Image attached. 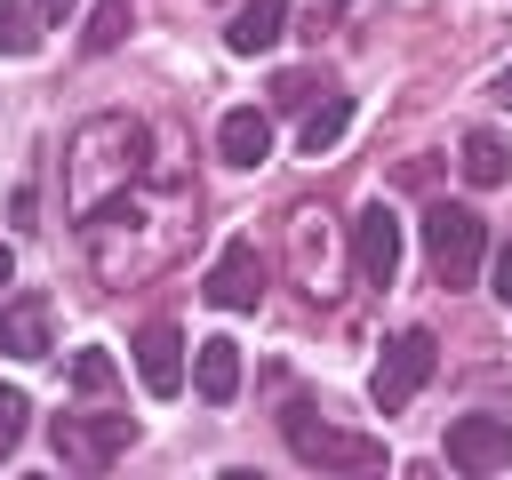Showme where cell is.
I'll return each instance as SVG.
<instances>
[{
    "mask_svg": "<svg viewBox=\"0 0 512 480\" xmlns=\"http://www.w3.org/2000/svg\"><path fill=\"white\" fill-rule=\"evenodd\" d=\"M192 384H200L208 408H224V400L240 392V344H232V336H208V344L192 352Z\"/></svg>",
    "mask_w": 512,
    "mask_h": 480,
    "instance_id": "8fae6325",
    "label": "cell"
},
{
    "mask_svg": "<svg viewBox=\"0 0 512 480\" xmlns=\"http://www.w3.org/2000/svg\"><path fill=\"white\" fill-rule=\"evenodd\" d=\"M0 352L8 360H48V296L24 288L16 304H0Z\"/></svg>",
    "mask_w": 512,
    "mask_h": 480,
    "instance_id": "9c48e42d",
    "label": "cell"
},
{
    "mask_svg": "<svg viewBox=\"0 0 512 480\" xmlns=\"http://www.w3.org/2000/svg\"><path fill=\"white\" fill-rule=\"evenodd\" d=\"M176 352H184V344H176L168 320H152V328L136 336V376H144V392H160V400L184 392V360H176Z\"/></svg>",
    "mask_w": 512,
    "mask_h": 480,
    "instance_id": "30bf717a",
    "label": "cell"
},
{
    "mask_svg": "<svg viewBox=\"0 0 512 480\" xmlns=\"http://www.w3.org/2000/svg\"><path fill=\"white\" fill-rule=\"evenodd\" d=\"M32 8H40V16H72V0H32Z\"/></svg>",
    "mask_w": 512,
    "mask_h": 480,
    "instance_id": "44dd1931",
    "label": "cell"
},
{
    "mask_svg": "<svg viewBox=\"0 0 512 480\" xmlns=\"http://www.w3.org/2000/svg\"><path fill=\"white\" fill-rule=\"evenodd\" d=\"M344 128H352V96H328L320 112H304V152L320 160V152H328V144H336Z\"/></svg>",
    "mask_w": 512,
    "mask_h": 480,
    "instance_id": "5bb4252c",
    "label": "cell"
},
{
    "mask_svg": "<svg viewBox=\"0 0 512 480\" xmlns=\"http://www.w3.org/2000/svg\"><path fill=\"white\" fill-rule=\"evenodd\" d=\"M24 416H32V400H24L16 384H0V464L16 456V440H24Z\"/></svg>",
    "mask_w": 512,
    "mask_h": 480,
    "instance_id": "ac0fdd59",
    "label": "cell"
},
{
    "mask_svg": "<svg viewBox=\"0 0 512 480\" xmlns=\"http://www.w3.org/2000/svg\"><path fill=\"white\" fill-rule=\"evenodd\" d=\"M128 16H136V0H96V16H88V56H104V48H120V32H128Z\"/></svg>",
    "mask_w": 512,
    "mask_h": 480,
    "instance_id": "e0dca14e",
    "label": "cell"
},
{
    "mask_svg": "<svg viewBox=\"0 0 512 480\" xmlns=\"http://www.w3.org/2000/svg\"><path fill=\"white\" fill-rule=\"evenodd\" d=\"M128 440H136L128 416H56V456H64L72 472H104Z\"/></svg>",
    "mask_w": 512,
    "mask_h": 480,
    "instance_id": "5b68a950",
    "label": "cell"
},
{
    "mask_svg": "<svg viewBox=\"0 0 512 480\" xmlns=\"http://www.w3.org/2000/svg\"><path fill=\"white\" fill-rule=\"evenodd\" d=\"M136 152H144V128H136V120H120V112L88 120V128L72 136V152H64V192H72V208L96 216L112 192H128V184H136Z\"/></svg>",
    "mask_w": 512,
    "mask_h": 480,
    "instance_id": "6da1fadb",
    "label": "cell"
},
{
    "mask_svg": "<svg viewBox=\"0 0 512 480\" xmlns=\"http://www.w3.org/2000/svg\"><path fill=\"white\" fill-rule=\"evenodd\" d=\"M208 304H216V312H256V304H264V256H256V240H232V248L216 256Z\"/></svg>",
    "mask_w": 512,
    "mask_h": 480,
    "instance_id": "52a82bcc",
    "label": "cell"
},
{
    "mask_svg": "<svg viewBox=\"0 0 512 480\" xmlns=\"http://www.w3.org/2000/svg\"><path fill=\"white\" fill-rule=\"evenodd\" d=\"M464 176H472V184H504V144H496L488 128L464 136Z\"/></svg>",
    "mask_w": 512,
    "mask_h": 480,
    "instance_id": "2e32d148",
    "label": "cell"
},
{
    "mask_svg": "<svg viewBox=\"0 0 512 480\" xmlns=\"http://www.w3.org/2000/svg\"><path fill=\"white\" fill-rule=\"evenodd\" d=\"M448 464L456 472H504L512 464V416H456L448 424Z\"/></svg>",
    "mask_w": 512,
    "mask_h": 480,
    "instance_id": "8992f818",
    "label": "cell"
},
{
    "mask_svg": "<svg viewBox=\"0 0 512 480\" xmlns=\"http://www.w3.org/2000/svg\"><path fill=\"white\" fill-rule=\"evenodd\" d=\"M328 8H344V0H320V16H328Z\"/></svg>",
    "mask_w": 512,
    "mask_h": 480,
    "instance_id": "603a6c76",
    "label": "cell"
},
{
    "mask_svg": "<svg viewBox=\"0 0 512 480\" xmlns=\"http://www.w3.org/2000/svg\"><path fill=\"white\" fill-rule=\"evenodd\" d=\"M280 24H288V0H248V8L224 24V40H232V56H264V48L280 40Z\"/></svg>",
    "mask_w": 512,
    "mask_h": 480,
    "instance_id": "7c38bea8",
    "label": "cell"
},
{
    "mask_svg": "<svg viewBox=\"0 0 512 480\" xmlns=\"http://www.w3.org/2000/svg\"><path fill=\"white\" fill-rule=\"evenodd\" d=\"M480 248H488V224L472 208H456V200H432L424 208V256H432L440 288H464L480 272Z\"/></svg>",
    "mask_w": 512,
    "mask_h": 480,
    "instance_id": "7a4b0ae2",
    "label": "cell"
},
{
    "mask_svg": "<svg viewBox=\"0 0 512 480\" xmlns=\"http://www.w3.org/2000/svg\"><path fill=\"white\" fill-rule=\"evenodd\" d=\"M72 384H80V392H104V384H112V360H104V352H80V360H72Z\"/></svg>",
    "mask_w": 512,
    "mask_h": 480,
    "instance_id": "d6986e66",
    "label": "cell"
},
{
    "mask_svg": "<svg viewBox=\"0 0 512 480\" xmlns=\"http://www.w3.org/2000/svg\"><path fill=\"white\" fill-rule=\"evenodd\" d=\"M488 288H496V296H504V304H512V240H504V248H496V264H488Z\"/></svg>",
    "mask_w": 512,
    "mask_h": 480,
    "instance_id": "ffe728a7",
    "label": "cell"
},
{
    "mask_svg": "<svg viewBox=\"0 0 512 480\" xmlns=\"http://www.w3.org/2000/svg\"><path fill=\"white\" fill-rule=\"evenodd\" d=\"M352 240H360V280L392 288V272H400V216H392L384 200H368L360 224H352Z\"/></svg>",
    "mask_w": 512,
    "mask_h": 480,
    "instance_id": "ba28073f",
    "label": "cell"
},
{
    "mask_svg": "<svg viewBox=\"0 0 512 480\" xmlns=\"http://www.w3.org/2000/svg\"><path fill=\"white\" fill-rule=\"evenodd\" d=\"M216 152H224L232 168H256V160L272 152V120H264V112H224V128H216Z\"/></svg>",
    "mask_w": 512,
    "mask_h": 480,
    "instance_id": "4fadbf2b",
    "label": "cell"
},
{
    "mask_svg": "<svg viewBox=\"0 0 512 480\" xmlns=\"http://www.w3.org/2000/svg\"><path fill=\"white\" fill-rule=\"evenodd\" d=\"M32 48H40V8L0 0V56H32Z\"/></svg>",
    "mask_w": 512,
    "mask_h": 480,
    "instance_id": "9a60e30c",
    "label": "cell"
},
{
    "mask_svg": "<svg viewBox=\"0 0 512 480\" xmlns=\"http://www.w3.org/2000/svg\"><path fill=\"white\" fill-rule=\"evenodd\" d=\"M280 432H288V448H296L304 464H328V472H368V464H384V448H376V440L336 432V424H328L320 408H304V400L280 416Z\"/></svg>",
    "mask_w": 512,
    "mask_h": 480,
    "instance_id": "3957f363",
    "label": "cell"
},
{
    "mask_svg": "<svg viewBox=\"0 0 512 480\" xmlns=\"http://www.w3.org/2000/svg\"><path fill=\"white\" fill-rule=\"evenodd\" d=\"M496 96H504V104H512V64H504V80H496Z\"/></svg>",
    "mask_w": 512,
    "mask_h": 480,
    "instance_id": "7402d4cb",
    "label": "cell"
},
{
    "mask_svg": "<svg viewBox=\"0 0 512 480\" xmlns=\"http://www.w3.org/2000/svg\"><path fill=\"white\" fill-rule=\"evenodd\" d=\"M432 368H440L432 328H400V336L384 344V360H376V384H368V392H376V408H384V416H400V408L432 384Z\"/></svg>",
    "mask_w": 512,
    "mask_h": 480,
    "instance_id": "277c9868",
    "label": "cell"
}]
</instances>
